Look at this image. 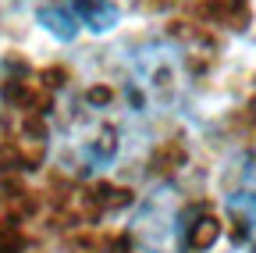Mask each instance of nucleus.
Masks as SVG:
<instances>
[{"mask_svg":"<svg viewBox=\"0 0 256 253\" xmlns=\"http://www.w3.org/2000/svg\"><path fill=\"white\" fill-rule=\"evenodd\" d=\"M185 228H182V203L174 185H156L139 200L128 221V253H182Z\"/></svg>","mask_w":256,"mask_h":253,"instance_id":"nucleus-1","label":"nucleus"},{"mask_svg":"<svg viewBox=\"0 0 256 253\" xmlns=\"http://www.w3.org/2000/svg\"><path fill=\"white\" fill-rule=\"evenodd\" d=\"M185 89L182 54L168 43H153L132 61V93L142 107H171Z\"/></svg>","mask_w":256,"mask_h":253,"instance_id":"nucleus-2","label":"nucleus"},{"mask_svg":"<svg viewBox=\"0 0 256 253\" xmlns=\"http://www.w3.org/2000/svg\"><path fill=\"white\" fill-rule=\"evenodd\" d=\"M68 146H72V161L78 168L104 171V168H110L118 161V153H121V125H114L104 114H89V118L72 125Z\"/></svg>","mask_w":256,"mask_h":253,"instance_id":"nucleus-3","label":"nucleus"},{"mask_svg":"<svg viewBox=\"0 0 256 253\" xmlns=\"http://www.w3.org/2000/svg\"><path fill=\"white\" fill-rule=\"evenodd\" d=\"M224 210L235 225L242 228V235L249 239V246H256V150L242 161V168L235 171L232 189L224 193Z\"/></svg>","mask_w":256,"mask_h":253,"instance_id":"nucleus-4","label":"nucleus"},{"mask_svg":"<svg viewBox=\"0 0 256 253\" xmlns=\"http://www.w3.org/2000/svg\"><path fill=\"white\" fill-rule=\"evenodd\" d=\"M68 8L75 11L78 25H86L89 33H96V36L110 33V29L121 22V8L114 4V0H72Z\"/></svg>","mask_w":256,"mask_h":253,"instance_id":"nucleus-5","label":"nucleus"},{"mask_svg":"<svg viewBox=\"0 0 256 253\" xmlns=\"http://www.w3.org/2000/svg\"><path fill=\"white\" fill-rule=\"evenodd\" d=\"M36 18H40V25L46 29V33H50V36H57L60 43H72V40L78 36V18H75V11H72V8L46 4V8H40V11H36Z\"/></svg>","mask_w":256,"mask_h":253,"instance_id":"nucleus-6","label":"nucleus"},{"mask_svg":"<svg viewBox=\"0 0 256 253\" xmlns=\"http://www.w3.org/2000/svg\"><path fill=\"white\" fill-rule=\"evenodd\" d=\"M0 89H4V65H0Z\"/></svg>","mask_w":256,"mask_h":253,"instance_id":"nucleus-7","label":"nucleus"}]
</instances>
